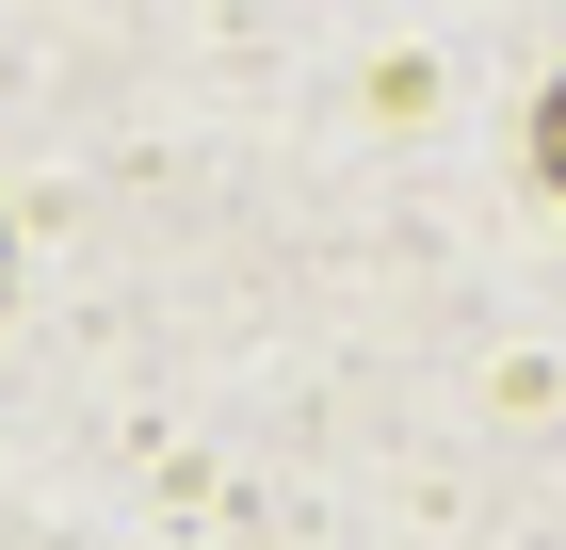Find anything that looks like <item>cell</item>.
Returning <instances> with one entry per match:
<instances>
[{
  "mask_svg": "<svg viewBox=\"0 0 566 550\" xmlns=\"http://www.w3.org/2000/svg\"><path fill=\"white\" fill-rule=\"evenodd\" d=\"M534 178L566 195V82H551V114H534Z\"/></svg>",
  "mask_w": 566,
  "mask_h": 550,
  "instance_id": "1",
  "label": "cell"
}]
</instances>
